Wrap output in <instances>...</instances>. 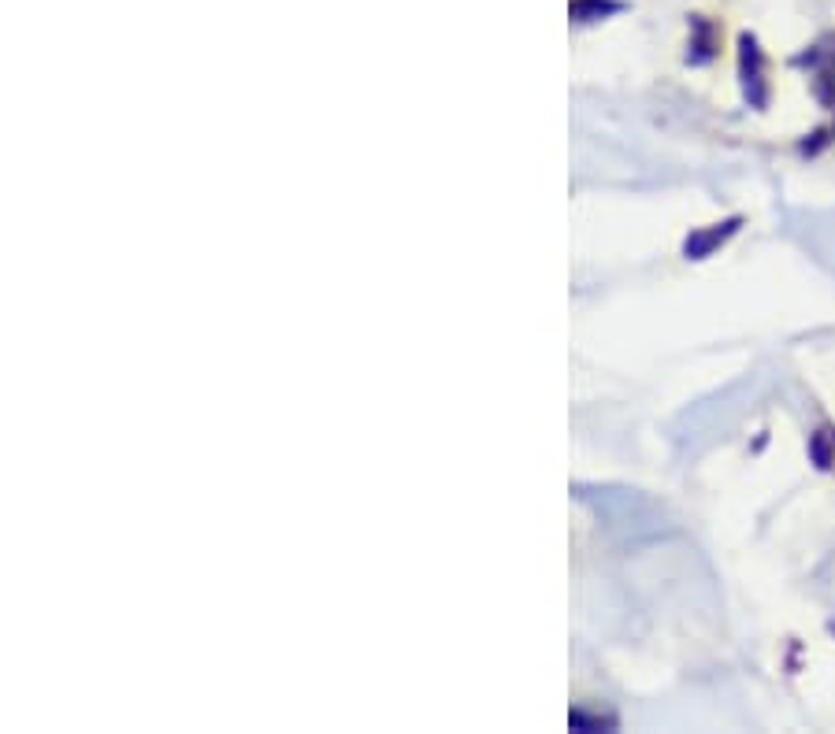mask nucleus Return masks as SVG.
Listing matches in <instances>:
<instances>
[{
    "label": "nucleus",
    "instance_id": "nucleus-5",
    "mask_svg": "<svg viewBox=\"0 0 835 734\" xmlns=\"http://www.w3.org/2000/svg\"><path fill=\"white\" fill-rule=\"evenodd\" d=\"M828 442H832V431H817V434H813V461H817L821 472H828V467L835 464Z\"/></svg>",
    "mask_w": 835,
    "mask_h": 734
},
{
    "label": "nucleus",
    "instance_id": "nucleus-2",
    "mask_svg": "<svg viewBox=\"0 0 835 734\" xmlns=\"http://www.w3.org/2000/svg\"><path fill=\"white\" fill-rule=\"evenodd\" d=\"M720 48V26L706 15H691V45H687V64L706 67Z\"/></svg>",
    "mask_w": 835,
    "mask_h": 734
},
{
    "label": "nucleus",
    "instance_id": "nucleus-1",
    "mask_svg": "<svg viewBox=\"0 0 835 734\" xmlns=\"http://www.w3.org/2000/svg\"><path fill=\"white\" fill-rule=\"evenodd\" d=\"M739 86L750 108L769 105V60L753 34H739Z\"/></svg>",
    "mask_w": 835,
    "mask_h": 734
},
{
    "label": "nucleus",
    "instance_id": "nucleus-3",
    "mask_svg": "<svg viewBox=\"0 0 835 734\" xmlns=\"http://www.w3.org/2000/svg\"><path fill=\"white\" fill-rule=\"evenodd\" d=\"M739 227H742V219L731 216V219H725V223H713L709 230H695V234H691V238L684 241V257H687V260H706V257H713V249H717V245H725Z\"/></svg>",
    "mask_w": 835,
    "mask_h": 734
},
{
    "label": "nucleus",
    "instance_id": "nucleus-4",
    "mask_svg": "<svg viewBox=\"0 0 835 734\" xmlns=\"http://www.w3.org/2000/svg\"><path fill=\"white\" fill-rule=\"evenodd\" d=\"M624 12L620 0H572V19L576 23H595V19Z\"/></svg>",
    "mask_w": 835,
    "mask_h": 734
}]
</instances>
